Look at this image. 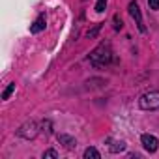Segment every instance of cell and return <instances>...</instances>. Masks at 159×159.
Segmentation results:
<instances>
[{
  "instance_id": "obj_1",
  "label": "cell",
  "mask_w": 159,
  "mask_h": 159,
  "mask_svg": "<svg viewBox=\"0 0 159 159\" xmlns=\"http://www.w3.org/2000/svg\"><path fill=\"white\" fill-rule=\"evenodd\" d=\"M111 60H112V49H111V43H107V41L99 43V45L90 52V62H92L96 67L107 66V64H111Z\"/></svg>"
},
{
  "instance_id": "obj_2",
  "label": "cell",
  "mask_w": 159,
  "mask_h": 159,
  "mask_svg": "<svg viewBox=\"0 0 159 159\" xmlns=\"http://www.w3.org/2000/svg\"><path fill=\"white\" fill-rule=\"evenodd\" d=\"M139 107L142 111H157L159 109V90L146 92L139 98Z\"/></svg>"
},
{
  "instance_id": "obj_3",
  "label": "cell",
  "mask_w": 159,
  "mask_h": 159,
  "mask_svg": "<svg viewBox=\"0 0 159 159\" xmlns=\"http://www.w3.org/2000/svg\"><path fill=\"white\" fill-rule=\"evenodd\" d=\"M38 133H39V125L34 122V120H28V122H25L19 129H17V135L21 137V139H26V140H32V139H36L38 137Z\"/></svg>"
},
{
  "instance_id": "obj_4",
  "label": "cell",
  "mask_w": 159,
  "mask_h": 159,
  "mask_svg": "<svg viewBox=\"0 0 159 159\" xmlns=\"http://www.w3.org/2000/svg\"><path fill=\"white\" fill-rule=\"evenodd\" d=\"M129 15L135 19V23H137V26H139V30L144 34L146 32V26H144V23H142V13H140V8H139V4L135 2V0H133V2H129Z\"/></svg>"
},
{
  "instance_id": "obj_5",
  "label": "cell",
  "mask_w": 159,
  "mask_h": 159,
  "mask_svg": "<svg viewBox=\"0 0 159 159\" xmlns=\"http://www.w3.org/2000/svg\"><path fill=\"white\" fill-rule=\"evenodd\" d=\"M140 142H142L144 150L150 152V153H155L157 148H159V140H157V137H153V135H150V133H144V135L140 137Z\"/></svg>"
},
{
  "instance_id": "obj_6",
  "label": "cell",
  "mask_w": 159,
  "mask_h": 159,
  "mask_svg": "<svg viewBox=\"0 0 159 159\" xmlns=\"http://www.w3.org/2000/svg\"><path fill=\"white\" fill-rule=\"evenodd\" d=\"M45 26H47V21H45V15H39L36 21H34V25L30 26V32L32 34H39L41 30H45Z\"/></svg>"
},
{
  "instance_id": "obj_7",
  "label": "cell",
  "mask_w": 159,
  "mask_h": 159,
  "mask_svg": "<svg viewBox=\"0 0 159 159\" xmlns=\"http://www.w3.org/2000/svg\"><path fill=\"white\" fill-rule=\"evenodd\" d=\"M58 142L64 144L67 150H73V148L77 146V140H75L73 137H69V135H58Z\"/></svg>"
},
{
  "instance_id": "obj_8",
  "label": "cell",
  "mask_w": 159,
  "mask_h": 159,
  "mask_svg": "<svg viewBox=\"0 0 159 159\" xmlns=\"http://www.w3.org/2000/svg\"><path fill=\"white\" fill-rule=\"evenodd\" d=\"M107 142H109V150H111L112 153H118V152H124V150H125V142H122V140H112V139H109Z\"/></svg>"
},
{
  "instance_id": "obj_9",
  "label": "cell",
  "mask_w": 159,
  "mask_h": 159,
  "mask_svg": "<svg viewBox=\"0 0 159 159\" xmlns=\"http://www.w3.org/2000/svg\"><path fill=\"white\" fill-rule=\"evenodd\" d=\"M99 157H101V153H99L96 148H92V146H90V148H86V150H84V159H99Z\"/></svg>"
},
{
  "instance_id": "obj_10",
  "label": "cell",
  "mask_w": 159,
  "mask_h": 159,
  "mask_svg": "<svg viewBox=\"0 0 159 159\" xmlns=\"http://www.w3.org/2000/svg\"><path fill=\"white\" fill-rule=\"evenodd\" d=\"M13 90H15V83H10V84H8V88L2 92V99H10V96L13 94Z\"/></svg>"
},
{
  "instance_id": "obj_11",
  "label": "cell",
  "mask_w": 159,
  "mask_h": 159,
  "mask_svg": "<svg viewBox=\"0 0 159 159\" xmlns=\"http://www.w3.org/2000/svg\"><path fill=\"white\" fill-rule=\"evenodd\" d=\"M105 6H107V0H98L96 11H98V13H103V11H105Z\"/></svg>"
},
{
  "instance_id": "obj_12",
  "label": "cell",
  "mask_w": 159,
  "mask_h": 159,
  "mask_svg": "<svg viewBox=\"0 0 159 159\" xmlns=\"http://www.w3.org/2000/svg\"><path fill=\"white\" fill-rule=\"evenodd\" d=\"M43 157H45V159H47V157L56 159V157H58V152H56V150H45V152H43Z\"/></svg>"
},
{
  "instance_id": "obj_13",
  "label": "cell",
  "mask_w": 159,
  "mask_h": 159,
  "mask_svg": "<svg viewBox=\"0 0 159 159\" xmlns=\"http://www.w3.org/2000/svg\"><path fill=\"white\" fill-rule=\"evenodd\" d=\"M122 26H124V23H122L120 15H114V30H122Z\"/></svg>"
},
{
  "instance_id": "obj_14",
  "label": "cell",
  "mask_w": 159,
  "mask_h": 159,
  "mask_svg": "<svg viewBox=\"0 0 159 159\" xmlns=\"http://www.w3.org/2000/svg\"><path fill=\"white\" fill-rule=\"evenodd\" d=\"M99 28H101V25H96L92 30H88V34H86V36H88V38H96V36H98V32H99Z\"/></svg>"
},
{
  "instance_id": "obj_15",
  "label": "cell",
  "mask_w": 159,
  "mask_h": 159,
  "mask_svg": "<svg viewBox=\"0 0 159 159\" xmlns=\"http://www.w3.org/2000/svg\"><path fill=\"white\" fill-rule=\"evenodd\" d=\"M148 6H150V10L157 11L159 10V0H148Z\"/></svg>"
}]
</instances>
